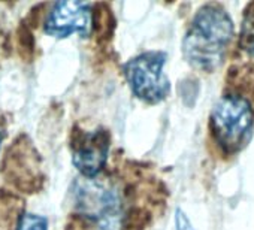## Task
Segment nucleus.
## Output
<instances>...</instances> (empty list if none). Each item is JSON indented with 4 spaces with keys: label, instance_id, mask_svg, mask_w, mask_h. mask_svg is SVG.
Returning a JSON list of instances; mask_svg holds the SVG:
<instances>
[{
    "label": "nucleus",
    "instance_id": "10",
    "mask_svg": "<svg viewBox=\"0 0 254 230\" xmlns=\"http://www.w3.org/2000/svg\"><path fill=\"white\" fill-rule=\"evenodd\" d=\"M15 230H48V218L26 209L21 214Z\"/></svg>",
    "mask_w": 254,
    "mask_h": 230
},
{
    "label": "nucleus",
    "instance_id": "8",
    "mask_svg": "<svg viewBox=\"0 0 254 230\" xmlns=\"http://www.w3.org/2000/svg\"><path fill=\"white\" fill-rule=\"evenodd\" d=\"M24 211V202L14 191L0 190V230H15Z\"/></svg>",
    "mask_w": 254,
    "mask_h": 230
},
{
    "label": "nucleus",
    "instance_id": "1",
    "mask_svg": "<svg viewBox=\"0 0 254 230\" xmlns=\"http://www.w3.org/2000/svg\"><path fill=\"white\" fill-rule=\"evenodd\" d=\"M163 202L162 184L144 165L120 160L75 179L64 230H145Z\"/></svg>",
    "mask_w": 254,
    "mask_h": 230
},
{
    "label": "nucleus",
    "instance_id": "12",
    "mask_svg": "<svg viewBox=\"0 0 254 230\" xmlns=\"http://www.w3.org/2000/svg\"><path fill=\"white\" fill-rule=\"evenodd\" d=\"M3 138H5V127L0 123V150H2V142H3Z\"/></svg>",
    "mask_w": 254,
    "mask_h": 230
},
{
    "label": "nucleus",
    "instance_id": "9",
    "mask_svg": "<svg viewBox=\"0 0 254 230\" xmlns=\"http://www.w3.org/2000/svg\"><path fill=\"white\" fill-rule=\"evenodd\" d=\"M238 47L245 57L254 60V3H251L244 12Z\"/></svg>",
    "mask_w": 254,
    "mask_h": 230
},
{
    "label": "nucleus",
    "instance_id": "11",
    "mask_svg": "<svg viewBox=\"0 0 254 230\" xmlns=\"http://www.w3.org/2000/svg\"><path fill=\"white\" fill-rule=\"evenodd\" d=\"M177 227H178V230H193L189 218L184 215L183 211H178L177 212Z\"/></svg>",
    "mask_w": 254,
    "mask_h": 230
},
{
    "label": "nucleus",
    "instance_id": "3",
    "mask_svg": "<svg viewBox=\"0 0 254 230\" xmlns=\"http://www.w3.org/2000/svg\"><path fill=\"white\" fill-rule=\"evenodd\" d=\"M254 127V108L248 97L229 91L212 108L209 130L224 154L238 153L250 139Z\"/></svg>",
    "mask_w": 254,
    "mask_h": 230
},
{
    "label": "nucleus",
    "instance_id": "5",
    "mask_svg": "<svg viewBox=\"0 0 254 230\" xmlns=\"http://www.w3.org/2000/svg\"><path fill=\"white\" fill-rule=\"evenodd\" d=\"M111 133L105 129L85 132L73 127L70 133L72 165L79 176L91 178L103 172L109 165Z\"/></svg>",
    "mask_w": 254,
    "mask_h": 230
},
{
    "label": "nucleus",
    "instance_id": "4",
    "mask_svg": "<svg viewBox=\"0 0 254 230\" xmlns=\"http://www.w3.org/2000/svg\"><path fill=\"white\" fill-rule=\"evenodd\" d=\"M168 54L163 51H145L123 66V75L132 94L147 105H157L171 94V81L165 73Z\"/></svg>",
    "mask_w": 254,
    "mask_h": 230
},
{
    "label": "nucleus",
    "instance_id": "7",
    "mask_svg": "<svg viewBox=\"0 0 254 230\" xmlns=\"http://www.w3.org/2000/svg\"><path fill=\"white\" fill-rule=\"evenodd\" d=\"M3 173L6 181L17 190H38L42 181L39 154L26 136H20L6 151L3 162Z\"/></svg>",
    "mask_w": 254,
    "mask_h": 230
},
{
    "label": "nucleus",
    "instance_id": "6",
    "mask_svg": "<svg viewBox=\"0 0 254 230\" xmlns=\"http://www.w3.org/2000/svg\"><path fill=\"white\" fill-rule=\"evenodd\" d=\"M44 32L48 36L64 39L72 35L90 36L94 26L93 5L84 2H57L50 5L44 18Z\"/></svg>",
    "mask_w": 254,
    "mask_h": 230
},
{
    "label": "nucleus",
    "instance_id": "2",
    "mask_svg": "<svg viewBox=\"0 0 254 230\" xmlns=\"http://www.w3.org/2000/svg\"><path fill=\"white\" fill-rule=\"evenodd\" d=\"M233 35L229 12L218 3L203 5L194 14L183 39L186 61L199 72H215L226 58Z\"/></svg>",
    "mask_w": 254,
    "mask_h": 230
}]
</instances>
